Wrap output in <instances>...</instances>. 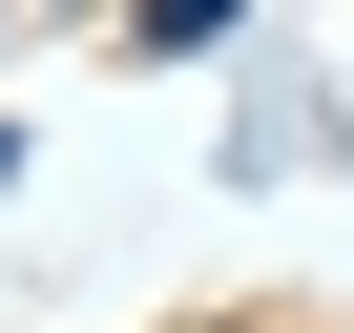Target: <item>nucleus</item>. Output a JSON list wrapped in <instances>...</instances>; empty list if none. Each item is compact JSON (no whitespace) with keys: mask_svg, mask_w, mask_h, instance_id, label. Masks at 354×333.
I'll return each mask as SVG.
<instances>
[{"mask_svg":"<svg viewBox=\"0 0 354 333\" xmlns=\"http://www.w3.org/2000/svg\"><path fill=\"white\" fill-rule=\"evenodd\" d=\"M250 21V0H125V42H167V63H188V42H230Z\"/></svg>","mask_w":354,"mask_h":333,"instance_id":"nucleus-1","label":"nucleus"}]
</instances>
